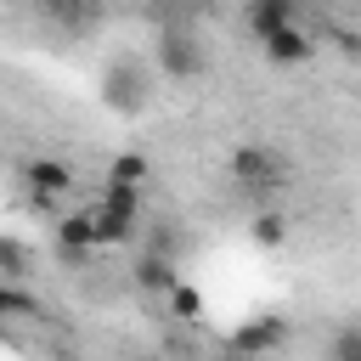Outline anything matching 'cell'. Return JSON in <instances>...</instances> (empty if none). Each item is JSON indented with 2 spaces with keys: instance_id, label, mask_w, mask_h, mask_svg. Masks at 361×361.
<instances>
[{
  "instance_id": "4",
  "label": "cell",
  "mask_w": 361,
  "mask_h": 361,
  "mask_svg": "<svg viewBox=\"0 0 361 361\" xmlns=\"http://www.w3.org/2000/svg\"><path fill=\"white\" fill-rule=\"evenodd\" d=\"M23 180H28L34 203H56L62 192H73V169H68L62 158H34V164L23 169Z\"/></svg>"
},
{
  "instance_id": "15",
  "label": "cell",
  "mask_w": 361,
  "mask_h": 361,
  "mask_svg": "<svg viewBox=\"0 0 361 361\" xmlns=\"http://www.w3.org/2000/svg\"><path fill=\"white\" fill-rule=\"evenodd\" d=\"M0 316H45V305L34 299V293H17V288H0Z\"/></svg>"
},
{
  "instance_id": "13",
  "label": "cell",
  "mask_w": 361,
  "mask_h": 361,
  "mask_svg": "<svg viewBox=\"0 0 361 361\" xmlns=\"http://www.w3.org/2000/svg\"><path fill=\"white\" fill-rule=\"evenodd\" d=\"M254 243H259V248H282V243H288V214H276V209L254 214Z\"/></svg>"
},
{
  "instance_id": "7",
  "label": "cell",
  "mask_w": 361,
  "mask_h": 361,
  "mask_svg": "<svg viewBox=\"0 0 361 361\" xmlns=\"http://www.w3.org/2000/svg\"><path fill=\"white\" fill-rule=\"evenodd\" d=\"M34 6H39L56 28H73V34H79V28H90V23L102 17V0H34Z\"/></svg>"
},
{
  "instance_id": "17",
  "label": "cell",
  "mask_w": 361,
  "mask_h": 361,
  "mask_svg": "<svg viewBox=\"0 0 361 361\" xmlns=\"http://www.w3.org/2000/svg\"><path fill=\"white\" fill-rule=\"evenodd\" d=\"M220 361H243V355H220Z\"/></svg>"
},
{
  "instance_id": "5",
  "label": "cell",
  "mask_w": 361,
  "mask_h": 361,
  "mask_svg": "<svg viewBox=\"0 0 361 361\" xmlns=\"http://www.w3.org/2000/svg\"><path fill=\"white\" fill-rule=\"evenodd\" d=\"M243 17L254 28V39H265V34L288 28V23H299V0H243Z\"/></svg>"
},
{
  "instance_id": "3",
  "label": "cell",
  "mask_w": 361,
  "mask_h": 361,
  "mask_svg": "<svg viewBox=\"0 0 361 361\" xmlns=\"http://www.w3.org/2000/svg\"><path fill=\"white\" fill-rule=\"evenodd\" d=\"M259 51H265V62H271V68H299V62H310V56H316V39H310L299 23H288V28L265 34V39H259Z\"/></svg>"
},
{
  "instance_id": "6",
  "label": "cell",
  "mask_w": 361,
  "mask_h": 361,
  "mask_svg": "<svg viewBox=\"0 0 361 361\" xmlns=\"http://www.w3.org/2000/svg\"><path fill=\"white\" fill-rule=\"evenodd\" d=\"M158 62H164V73H175V79H197V73H203V56H197V45H192L186 34H164V39H158Z\"/></svg>"
},
{
  "instance_id": "14",
  "label": "cell",
  "mask_w": 361,
  "mask_h": 361,
  "mask_svg": "<svg viewBox=\"0 0 361 361\" xmlns=\"http://www.w3.org/2000/svg\"><path fill=\"white\" fill-rule=\"evenodd\" d=\"M28 265H34L28 243H17V237H0V276H28Z\"/></svg>"
},
{
  "instance_id": "16",
  "label": "cell",
  "mask_w": 361,
  "mask_h": 361,
  "mask_svg": "<svg viewBox=\"0 0 361 361\" xmlns=\"http://www.w3.org/2000/svg\"><path fill=\"white\" fill-rule=\"evenodd\" d=\"M333 361H361V327H338V338H333Z\"/></svg>"
},
{
  "instance_id": "11",
  "label": "cell",
  "mask_w": 361,
  "mask_h": 361,
  "mask_svg": "<svg viewBox=\"0 0 361 361\" xmlns=\"http://www.w3.org/2000/svg\"><path fill=\"white\" fill-rule=\"evenodd\" d=\"M102 209H113V214H124V220H135L141 226V192L135 186H102V197H96Z\"/></svg>"
},
{
  "instance_id": "10",
  "label": "cell",
  "mask_w": 361,
  "mask_h": 361,
  "mask_svg": "<svg viewBox=\"0 0 361 361\" xmlns=\"http://www.w3.org/2000/svg\"><path fill=\"white\" fill-rule=\"evenodd\" d=\"M175 276H180V271H175L164 254H147V259L135 265V282H141V288H152V293H169V282H175Z\"/></svg>"
},
{
  "instance_id": "9",
  "label": "cell",
  "mask_w": 361,
  "mask_h": 361,
  "mask_svg": "<svg viewBox=\"0 0 361 361\" xmlns=\"http://www.w3.org/2000/svg\"><path fill=\"white\" fill-rule=\"evenodd\" d=\"M152 175V164H147V152H118L113 164H107V186H135L141 192V180Z\"/></svg>"
},
{
  "instance_id": "1",
  "label": "cell",
  "mask_w": 361,
  "mask_h": 361,
  "mask_svg": "<svg viewBox=\"0 0 361 361\" xmlns=\"http://www.w3.org/2000/svg\"><path fill=\"white\" fill-rule=\"evenodd\" d=\"M282 344H288V322H282V316H254V322L231 327V338H226V355L259 361V355H271V350H282Z\"/></svg>"
},
{
  "instance_id": "12",
  "label": "cell",
  "mask_w": 361,
  "mask_h": 361,
  "mask_svg": "<svg viewBox=\"0 0 361 361\" xmlns=\"http://www.w3.org/2000/svg\"><path fill=\"white\" fill-rule=\"evenodd\" d=\"M169 310H175L180 322H203V293H197L192 282L175 276V282H169Z\"/></svg>"
},
{
  "instance_id": "8",
  "label": "cell",
  "mask_w": 361,
  "mask_h": 361,
  "mask_svg": "<svg viewBox=\"0 0 361 361\" xmlns=\"http://www.w3.org/2000/svg\"><path fill=\"white\" fill-rule=\"evenodd\" d=\"M56 243H62L68 254H90V248H96L90 209H73V214H62V220H56Z\"/></svg>"
},
{
  "instance_id": "2",
  "label": "cell",
  "mask_w": 361,
  "mask_h": 361,
  "mask_svg": "<svg viewBox=\"0 0 361 361\" xmlns=\"http://www.w3.org/2000/svg\"><path fill=\"white\" fill-rule=\"evenodd\" d=\"M231 180L248 186V192H271V186H282V158H276L271 147L248 141V147L231 152Z\"/></svg>"
}]
</instances>
